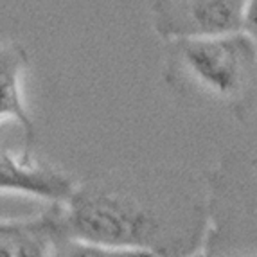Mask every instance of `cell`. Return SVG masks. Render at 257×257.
<instances>
[{
    "label": "cell",
    "instance_id": "cell-1",
    "mask_svg": "<svg viewBox=\"0 0 257 257\" xmlns=\"http://www.w3.org/2000/svg\"><path fill=\"white\" fill-rule=\"evenodd\" d=\"M210 198L191 171L169 166H122L86 176L58 205L63 234L153 257L203 252Z\"/></svg>",
    "mask_w": 257,
    "mask_h": 257
},
{
    "label": "cell",
    "instance_id": "cell-2",
    "mask_svg": "<svg viewBox=\"0 0 257 257\" xmlns=\"http://www.w3.org/2000/svg\"><path fill=\"white\" fill-rule=\"evenodd\" d=\"M162 79L185 104L243 117L257 90V45L244 31L167 42Z\"/></svg>",
    "mask_w": 257,
    "mask_h": 257
},
{
    "label": "cell",
    "instance_id": "cell-3",
    "mask_svg": "<svg viewBox=\"0 0 257 257\" xmlns=\"http://www.w3.org/2000/svg\"><path fill=\"white\" fill-rule=\"evenodd\" d=\"M250 0H151V26L164 42L239 33Z\"/></svg>",
    "mask_w": 257,
    "mask_h": 257
},
{
    "label": "cell",
    "instance_id": "cell-4",
    "mask_svg": "<svg viewBox=\"0 0 257 257\" xmlns=\"http://www.w3.org/2000/svg\"><path fill=\"white\" fill-rule=\"evenodd\" d=\"M76 184L72 175L35 153L0 150V193L24 194L49 202V205H63L72 196Z\"/></svg>",
    "mask_w": 257,
    "mask_h": 257
},
{
    "label": "cell",
    "instance_id": "cell-5",
    "mask_svg": "<svg viewBox=\"0 0 257 257\" xmlns=\"http://www.w3.org/2000/svg\"><path fill=\"white\" fill-rule=\"evenodd\" d=\"M31 65L26 45L17 40H0V122L13 120L22 130V151L35 153L38 126L26 104L24 76Z\"/></svg>",
    "mask_w": 257,
    "mask_h": 257
},
{
    "label": "cell",
    "instance_id": "cell-6",
    "mask_svg": "<svg viewBox=\"0 0 257 257\" xmlns=\"http://www.w3.org/2000/svg\"><path fill=\"white\" fill-rule=\"evenodd\" d=\"M58 205L22 219H0V257H52L63 237Z\"/></svg>",
    "mask_w": 257,
    "mask_h": 257
},
{
    "label": "cell",
    "instance_id": "cell-7",
    "mask_svg": "<svg viewBox=\"0 0 257 257\" xmlns=\"http://www.w3.org/2000/svg\"><path fill=\"white\" fill-rule=\"evenodd\" d=\"M52 257H153V255H150L146 252H135V250L111 248V246H104V244L63 236L58 241V246H56Z\"/></svg>",
    "mask_w": 257,
    "mask_h": 257
},
{
    "label": "cell",
    "instance_id": "cell-8",
    "mask_svg": "<svg viewBox=\"0 0 257 257\" xmlns=\"http://www.w3.org/2000/svg\"><path fill=\"white\" fill-rule=\"evenodd\" d=\"M243 31L257 45V0H250L248 9H246V17H244V27Z\"/></svg>",
    "mask_w": 257,
    "mask_h": 257
},
{
    "label": "cell",
    "instance_id": "cell-9",
    "mask_svg": "<svg viewBox=\"0 0 257 257\" xmlns=\"http://www.w3.org/2000/svg\"><path fill=\"white\" fill-rule=\"evenodd\" d=\"M202 257H227V255H218V253H205V252H202Z\"/></svg>",
    "mask_w": 257,
    "mask_h": 257
},
{
    "label": "cell",
    "instance_id": "cell-10",
    "mask_svg": "<svg viewBox=\"0 0 257 257\" xmlns=\"http://www.w3.org/2000/svg\"><path fill=\"white\" fill-rule=\"evenodd\" d=\"M193 257H202V252H200V253H196V255H193Z\"/></svg>",
    "mask_w": 257,
    "mask_h": 257
}]
</instances>
